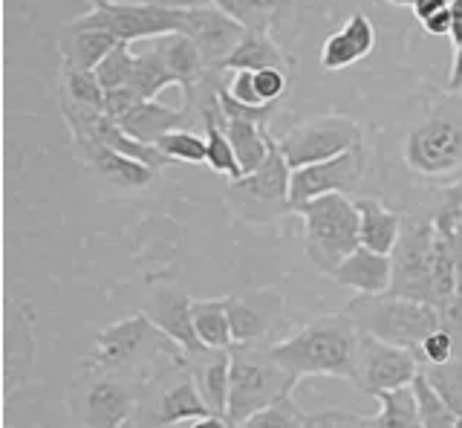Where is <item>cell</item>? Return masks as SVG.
<instances>
[{
	"label": "cell",
	"instance_id": "1",
	"mask_svg": "<svg viewBox=\"0 0 462 428\" xmlns=\"http://www.w3.org/2000/svg\"><path fill=\"white\" fill-rule=\"evenodd\" d=\"M393 284L390 293L442 307L459 290V264L433 220L404 218L393 249Z\"/></svg>",
	"mask_w": 462,
	"mask_h": 428
},
{
	"label": "cell",
	"instance_id": "2",
	"mask_svg": "<svg viewBox=\"0 0 462 428\" xmlns=\"http://www.w3.org/2000/svg\"><path fill=\"white\" fill-rule=\"evenodd\" d=\"M87 365L153 385L171 370L185 368V350L159 330L142 310L101 327L96 336V353Z\"/></svg>",
	"mask_w": 462,
	"mask_h": 428
},
{
	"label": "cell",
	"instance_id": "3",
	"mask_svg": "<svg viewBox=\"0 0 462 428\" xmlns=\"http://www.w3.org/2000/svg\"><path fill=\"white\" fill-rule=\"evenodd\" d=\"M361 330L350 312H329L318 316L300 330L269 345L272 356L278 359L292 379L307 377H332L353 379V362Z\"/></svg>",
	"mask_w": 462,
	"mask_h": 428
},
{
	"label": "cell",
	"instance_id": "4",
	"mask_svg": "<svg viewBox=\"0 0 462 428\" xmlns=\"http://www.w3.org/2000/svg\"><path fill=\"white\" fill-rule=\"evenodd\" d=\"M151 385L84 365V374L67 388V408L76 428H125Z\"/></svg>",
	"mask_w": 462,
	"mask_h": 428
},
{
	"label": "cell",
	"instance_id": "5",
	"mask_svg": "<svg viewBox=\"0 0 462 428\" xmlns=\"http://www.w3.org/2000/svg\"><path fill=\"white\" fill-rule=\"evenodd\" d=\"M346 312L356 319L358 330L387 341V345H396L411 350L419 359V348L422 341L439 330V307L422 304V302H411V298H402L393 293L384 295H358L356 302H350Z\"/></svg>",
	"mask_w": 462,
	"mask_h": 428
},
{
	"label": "cell",
	"instance_id": "6",
	"mask_svg": "<svg viewBox=\"0 0 462 428\" xmlns=\"http://www.w3.org/2000/svg\"><path fill=\"white\" fill-rule=\"evenodd\" d=\"M303 218V252L318 273L329 275L346 255L361 247L358 206L346 194H327L300 206Z\"/></svg>",
	"mask_w": 462,
	"mask_h": 428
},
{
	"label": "cell",
	"instance_id": "7",
	"mask_svg": "<svg viewBox=\"0 0 462 428\" xmlns=\"http://www.w3.org/2000/svg\"><path fill=\"white\" fill-rule=\"evenodd\" d=\"M298 379L274 359L269 348H231V391L226 420L240 425L252 414L292 396Z\"/></svg>",
	"mask_w": 462,
	"mask_h": 428
},
{
	"label": "cell",
	"instance_id": "8",
	"mask_svg": "<svg viewBox=\"0 0 462 428\" xmlns=\"http://www.w3.org/2000/svg\"><path fill=\"white\" fill-rule=\"evenodd\" d=\"M289 180H292V168H289L286 156L274 142L269 160L254 174L228 180L226 203L235 211V218L245 223H278L289 211H295L292 200H289Z\"/></svg>",
	"mask_w": 462,
	"mask_h": 428
},
{
	"label": "cell",
	"instance_id": "9",
	"mask_svg": "<svg viewBox=\"0 0 462 428\" xmlns=\"http://www.w3.org/2000/svg\"><path fill=\"white\" fill-rule=\"evenodd\" d=\"M90 9L79 15L76 26L84 30H101L119 38L122 44L134 41H153L171 33H180L182 9H159V6H142V4H113V0H90Z\"/></svg>",
	"mask_w": 462,
	"mask_h": 428
},
{
	"label": "cell",
	"instance_id": "10",
	"mask_svg": "<svg viewBox=\"0 0 462 428\" xmlns=\"http://www.w3.org/2000/svg\"><path fill=\"white\" fill-rule=\"evenodd\" d=\"M274 142H278L281 154L286 156L289 168L315 165V163L332 160V156L365 145L361 127L350 116H315V119L289 127V131Z\"/></svg>",
	"mask_w": 462,
	"mask_h": 428
},
{
	"label": "cell",
	"instance_id": "11",
	"mask_svg": "<svg viewBox=\"0 0 462 428\" xmlns=\"http://www.w3.org/2000/svg\"><path fill=\"white\" fill-rule=\"evenodd\" d=\"M419 377V359L404 348L361 333L353 362V385L358 391L382 396L387 391H399L413 385Z\"/></svg>",
	"mask_w": 462,
	"mask_h": 428
},
{
	"label": "cell",
	"instance_id": "12",
	"mask_svg": "<svg viewBox=\"0 0 462 428\" xmlns=\"http://www.w3.org/2000/svg\"><path fill=\"white\" fill-rule=\"evenodd\" d=\"M235 348H269L283 321L286 295L274 287H257L226 298Z\"/></svg>",
	"mask_w": 462,
	"mask_h": 428
},
{
	"label": "cell",
	"instance_id": "13",
	"mask_svg": "<svg viewBox=\"0 0 462 428\" xmlns=\"http://www.w3.org/2000/svg\"><path fill=\"white\" fill-rule=\"evenodd\" d=\"M404 163L428 177L462 168V116L437 113L419 125L404 145Z\"/></svg>",
	"mask_w": 462,
	"mask_h": 428
},
{
	"label": "cell",
	"instance_id": "14",
	"mask_svg": "<svg viewBox=\"0 0 462 428\" xmlns=\"http://www.w3.org/2000/svg\"><path fill=\"white\" fill-rule=\"evenodd\" d=\"M365 177V145L353 148L346 154L332 156V160L292 168V180H289V200L292 209L312 203L318 197L327 194H346Z\"/></svg>",
	"mask_w": 462,
	"mask_h": 428
},
{
	"label": "cell",
	"instance_id": "15",
	"mask_svg": "<svg viewBox=\"0 0 462 428\" xmlns=\"http://www.w3.org/2000/svg\"><path fill=\"white\" fill-rule=\"evenodd\" d=\"M180 33L188 35L199 47L202 59H206L211 73H226V64L231 59V52L237 50V44L245 35L243 26L231 15H226L223 9H217L214 4L182 9Z\"/></svg>",
	"mask_w": 462,
	"mask_h": 428
},
{
	"label": "cell",
	"instance_id": "16",
	"mask_svg": "<svg viewBox=\"0 0 462 428\" xmlns=\"http://www.w3.org/2000/svg\"><path fill=\"white\" fill-rule=\"evenodd\" d=\"M87 168L96 171V177L110 185L116 191H144L156 182L159 171L144 165L134 156H125L113 151L105 142H87V145H76Z\"/></svg>",
	"mask_w": 462,
	"mask_h": 428
},
{
	"label": "cell",
	"instance_id": "17",
	"mask_svg": "<svg viewBox=\"0 0 462 428\" xmlns=\"http://www.w3.org/2000/svg\"><path fill=\"white\" fill-rule=\"evenodd\" d=\"M214 414L202 394L197 391V385L185 368L171 370L165 377V385L153 396V425L156 428H171L177 423H194L199 417Z\"/></svg>",
	"mask_w": 462,
	"mask_h": 428
},
{
	"label": "cell",
	"instance_id": "18",
	"mask_svg": "<svg viewBox=\"0 0 462 428\" xmlns=\"http://www.w3.org/2000/svg\"><path fill=\"white\" fill-rule=\"evenodd\" d=\"M191 304L194 302L180 287H159L151 295L148 307H144V316H148L171 341H177L185 353L202 350V341L197 339V330H194Z\"/></svg>",
	"mask_w": 462,
	"mask_h": 428
},
{
	"label": "cell",
	"instance_id": "19",
	"mask_svg": "<svg viewBox=\"0 0 462 428\" xmlns=\"http://www.w3.org/2000/svg\"><path fill=\"white\" fill-rule=\"evenodd\" d=\"M329 278L338 287L356 290L358 295H384L390 293V284H393V258L367 247H358L332 269Z\"/></svg>",
	"mask_w": 462,
	"mask_h": 428
},
{
	"label": "cell",
	"instance_id": "20",
	"mask_svg": "<svg viewBox=\"0 0 462 428\" xmlns=\"http://www.w3.org/2000/svg\"><path fill=\"white\" fill-rule=\"evenodd\" d=\"M151 44L159 52V59L165 61V67L171 70V76L177 79V88H182L185 105H188L197 96V90L202 88V84L214 76L208 70V64H206V59H202L199 47L182 33H171V35H162V38H153Z\"/></svg>",
	"mask_w": 462,
	"mask_h": 428
},
{
	"label": "cell",
	"instance_id": "21",
	"mask_svg": "<svg viewBox=\"0 0 462 428\" xmlns=\"http://www.w3.org/2000/svg\"><path fill=\"white\" fill-rule=\"evenodd\" d=\"M185 370L191 374L206 405L217 417H226L231 391V350L202 348L194 353H185Z\"/></svg>",
	"mask_w": 462,
	"mask_h": 428
},
{
	"label": "cell",
	"instance_id": "22",
	"mask_svg": "<svg viewBox=\"0 0 462 428\" xmlns=\"http://www.w3.org/2000/svg\"><path fill=\"white\" fill-rule=\"evenodd\" d=\"M375 47V26L365 12H353L338 33H332L321 47L324 70H344L361 59H367Z\"/></svg>",
	"mask_w": 462,
	"mask_h": 428
},
{
	"label": "cell",
	"instance_id": "23",
	"mask_svg": "<svg viewBox=\"0 0 462 428\" xmlns=\"http://www.w3.org/2000/svg\"><path fill=\"white\" fill-rule=\"evenodd\" d=\"M194 116V107H168L156 98H148V102H139L134 110H127L125 116L119 119V125L125 131L139 139V142H148V145H156L159 139L171 131H180V127H188Z\"/></svg>",
	"mask_w": 462,
	"mask_h": 428
},
{
	"label": "cell",
	"instance_id": "24",
	"mask_svg": "<svg viewBox=\"0 0 462 428\" xmlns=\"http://www.w3.org/2000/svg\"><path fill=\"white\" fill-rule=\"evenodd\" d=\"M32 350L35 341L26 327L23 310L9 302L4 316V396H12L23 382L26 370L32 368Z\"/></svg>",
	"mask_w": 462,
	"mask_h": 428
},
{
	"label": "cell",
	"instance_id": "25",
	"mask_svg": "<svg viewBox=\"0 0 462 428\" xmlns=\"http://www.w3.org/2000/svg\"><path fill=\"white\" fill-rule=\"evenodd\" d=\"M358 206V235H361V247H367L373 252L382 255H393L399 235H402V214L393 209L382 206L375 197H361L356 200Z\"/></svg>",
	"mask_w": 462,
	"mask_h": 428
},
{
	"label": "cell",
	"instance_id": "26",
	"mask_svg": "<svg viewBox=\"0 0 462 428\" xmlns=\"http://www.w3.org/2000/svg\"><path fill=\"white\" fill-rule=\"evenodd\" d=\"M122 41L101 30H84L76 23H64L61 33V61L69 70H96Z\"/></svg>",
	"mask_w": 462,
	"mask_h": 428
},
{
	"label": "cell",
	"instance_id": "27",
	"mask_svg": "<svg viewBox=\"0 0 462 428\" xmlns=\"http://www.w3.org/2000/svg\"><path fill=\"white\" fill-rule=\"evenodd\" d=\"M223 127L231 139V148L237 154V163L243 177L254 174V171L269 160V154L274 148V139L266 134V125H257L249 119H226L223 116Z\"/></svg>",
	"mask_w": 462,
	"mask_h": 428
},
{
	"label": "cell",
	"instance_id": "28",
	"mask_svg": "<svg viewBox=\"0 0 462 428\" xmlns=\"http://www.w3.org/2000/svg\"><path fill=\"white\" fill-rule=\"evenodd\" d=\"M289 55L283 52V47L272 38V33H260V30H245L243 41L237 44V50L231 52V59L226 64V70H269V67H281L289 70Z\"/></svg>",
	"mask_w": 462,
	"mask_h": 428
},
{
	"label": "cell",
	"instance_id": "29",
	"mask_svg": "<svg viewBox=\"0 0 462 428\" xmlns=\"http://www.w3.org/2000/svg\"><path fill=\"white\" fill-rule=\"evenodd\" d=\"M211 4L235 18L243 30L272 33L292 12L295 0H211Z\"/></svg>",
	"mask_w": 462,
	"mask_h": 428
},
{
	"label": "cell",
	"instance_id": "30",
	"mask_svg": "<svg viewBox=\"0 0 462 428\" xmlns=\"http://www.w3.org/2000/svg\"><path fill=\"white\" fill-rule=\"evenodd\" d=\"M191 319H194V330H197V339L202 341V348H214V350H231V348H235L226 298H214V302H194L191 304Z\"/></svg>",
	"mask_w": 462,
	"mask_h": 428
},
{
	"label": "cell",
	"instance_id": "31",
	"mask_svg": "<svg viewBox=\"0 0 462 428\" xmlns=\"http://www.w3.org/2000/svg\"><path fill=\"white\" fill-rule=\"evenodd\" d=\"M379 399V414L370 417V428H425L419 417V403L413 385L399 391H387Z\"/></svg>",
	"mask_w": 462,
	"mask_h": 428
},
{
	"label": "cell",
	"instance_id": "32",
	"mask_svg": "<svg viewBox=\"0 0 462 428\" xmlns=\"http://www.w3.org/2000/svg\"><path fill=\"white\" fill-rule=\"evenodd\" d=\"M130 90H134L142 102H148V98H156L165 88H177V79L171 76V70L165 67V61L159 59V52L153 50V44L144 50V52H136V64H134V76H130Z\"/></svg>",
	"mask_w": 462,
	"mask_h": 428
},
{
	"label": "cell",
	"instance_id": "33",
	"mask_svg": "<svg viewBox=\"0 0 462 428\" xmlns=\"http://www.w3.org/2000/svg\"><path fill=\"white\" fill-rule=\"evenodd\" d=\"M419 374H422L430 388L454 408L457 417H462V359L459 356H454V359L445 365H419Z\"/></svg>",
	"mask_w": 462,
	"mask_h": 428
},
{
	"label": "cell",
	"instance_id": "34",
	"mask_svg": "<svg viewBox=\"0 0 462 428\" xmlns=\"http://www.w3.org/2000/svg\"><path fill=\"white\" fill-rule=\"evenodd\" d=\"M430 220L437 226V232L442 235L445 244L451 247L454 258L462 269V185L459 189H451L442 197V203Z\"/></svg>",
	"mask_w": 462,
	"mask_h": 428
},
{
	"label": "cell",
	"instance_id": "35",
	"mask_svg": "<svg viewBox=\"0 0 462 428\" xmlns=\"http://www.w3.org/2000/svg\"><path fill=\"white\" fill-rule=\"evenodd\" d=\"M413 394L419 403V417H422L425 428H459V420L454 414V408L445 403V399L430 388L428 379L419 374L413 379Z\"/></svg>",
	"mask_w": 462,
	"mask_h": 428
},
{
	"label": "cell",
	"instance_id": "36",
	"mask_svg": "<svg viewBox=\"0 0 462 428\" xmlns=\"http://www.w3.org/2000/svg\"><path fill=\"white\" fill-rule=\"evenodd\" d=\"M61 81H64L61 93L69 96L72 102H79L84 107H93V110H105L107 90L101 88L96 70H69V67H61Z\"/></svg>",
	"mask_w": 462,
	"mask_h": 428
},
{
	"label": "cell",
	"instance_id": "37",
	"mask_svg": "<svg viewBox=\"0 0 462 428\" xmlns=\"http://www.w3.org/2000/svg\"><path fill=\"white\" fill-rule=\"evenodd\" d=\"M156 148L165 154V160L171 163H191V165H206L208 156V145L206 136H199L188 127H180V131H171L162 139L156 142Z\"/></svg>",
	"mask_w": 462,
	"mask_h": 428
},
{
	"label": "cell",
	"instance_id": "38",
	"mask_svg": "<svg viewBox=\"0 0 462 428\" xmlns=\"http://www.w3.org/2000/svg\"><path fill=\"white\" fill-rule=\"evenodd\" d=\"M310 414H303L292 396L278 399L274 405L252 414L249 420H243L237 428H307Z\"/></svg>",
	"mask_w": 462,
	"mask_h": 428
},
{
	"label": "cell",
	"instance_id": "39",
	"mask_svg": "<svg viewBox=\"0 0 462 428\" xmlns=\"http://www.w3.org/2000/svg\"><path fill=\"white\" fill-rule=\"evenodd\" d=\"M134 64H136V52L130 50V44H119L105 61L96 67V76L101 81V88H105L107 93L127 88L130 76H134Z\"/></svg>",
	"mask_w": 462,
	"mask_h": 428
},
{
	"label": "cell",
	"instance_id": "40",
	"mask_svg": "<svg viewBox=\"0 0 462 428\" xmlns=\"http://www.w3.org/2000/svg\"><path fill=\"white\" fill-rule=\"evenodd\" d=\"M254 88H257V96H260V102H263V105H278L281 96L289 88V70H281V67L257 70Z\"/></svg>",
	"mask_w": 462,
	"mask_h": 428
},
{
	"label": "cell",
	"instance_id": "41",
	"mask_svg": "<svg viewBox=\"0 0 462 428\" xmlns=\"http://www.w3.org/2000/svg\"><path fill=\"white\" fill-rule=\"evenodd\" d=\"M454 359V339L448 330H433L419 348V365H445Z\"/></svg>",
	"mask_w": 462,
	"mask_h": 428
},
{
	"label": "cell",
	"instance_id": "42",
	"mask_svg": "<svg viewBox=\"0 0 462 428\" xmlns=\"http://www.w3.org/2000/svg\"><path fill=\"white\" fill-rule=\"evenodd\" d=\"M439 321H442V330H448L454 339V356L462 359V290H457L439 307Z\"/></svg>",
	"mask_w": 462,
	"mask_h": 428
},
{
	"label": "cell",
	"instance_id": "43",
	"mask_svg": "<svg viewBox=\"0 0 462 428\" xmlns=\"http://www.w3.org/2000/svg\"><path fill=\"white\" fill-rule=\"evenodd\" d=\"M310 420L315 428H370V417H361V414L341 411V408L315 411L310 414Z\"/></svg>",
	"mask_w": 462,
	"mask_h": 428
},
{
	"label": "cell",
	"instance_id": "44",
	"mask_svg": "<svg viewBox=\"0 0 462 428\" xmlns=\"http://www.w3.org/2000/svg\"><path fill=\"white\" fill-rule=\"evenodd\" d=\"M113 4H142V6H159V9H194V6H208L211 0H113Z\"/></svg>",
	"mask_w": 462,
	"mask_h": 428
},
{
	"label": "cell",
	"instance_id": "45",
	"mask_svg": "<svg viewBox=\"0 0 462 428\" xmlns=\"http://www.w3.org/2000/svg\"><path fill=\"white\" fill-rule=\"evenodd\" d=\"M422 26H425V33H428V35H451V6L442 9V12H437V15L428 18Z\"/></svg>",
	"mask_w": 462,
	"mask_h": 428
},
{
	"label": "cell",
	"instance_id": "46",
	"mask_svg": "<svg viewBox=\"0 0 462 428\" xmlns=\"http://www.w3.org/2000/svg\"><path fill=\"white\" fill-rule=\"evenodd\" d=\"M451 4H448V0H413L411 4V9H413V15L419 18V21H428V18H433L437 15V12H442V9H448Z\"/></svg>",
	"mask_w": 462,
	"mask_h": 428
},
{
	"label": "cell",
	"instance_id": "47",
	"mask_svg": "<svg viewBox=\"0 0 462 428\" xmlns=\"http://www.w3.org/2000/svg\"><path fill=\"white\" fill-rule=\"evenodd\" d=\"M451 41L454 47L462 44V0H451Z\"/></svg>",
	"mask_w": 462,
	"mask_h": 428
},
{
	"label": "cell",
	"instance_id": "48",
	"mask_svg": "<svg viewBox=\"0 0 462 428\" xmlns=\"http://www.w3.org/2000/svg\"><path fill=\"white\" fill-rule=\"evenodd\" d=\"M448 90L451 93L462 90V44L454 52V67H451V79H448Z\"/></svg>",
	"mask_w": 462,
	"mask_h": 428
},
{
	"label": "cell",
	"instance_id": "49",
	"mask_svg": "<svg viewBox=\"0 0 462 428\" xmlns=\"http://www.w3.org/2000/svg\"><path fill=\"white\" fill-rule=\"evenodd\" d=\"M188 428H235L231 425L226 417H217V414H208V417H199V420H194Z\"/></svg>",
	"mask_w": 462,
	"mask_h": 428
},
{
	"label": "cell",
	"instance_id": "50",
	"mask_svg": "<svg viewBox=\"0 0 462 428\" xmlns=\"http://www.w3.org/2000/svg\"><path fill=\"white\" fill-rule=\"evenodd\" d=\"M387 4H393V6H411L413 0H387Z\"/></svg>",
	"mask_w": 462,
	"mask_h": 428
},
{
	"label": "cell",
	"instance_id": "51",
	"mask_svg": "<svg viewBox=\"0 0 462 428\" xmlns=\"http://www.w3.org/2000/svg\"><path fill=\"white\" fill-rule=\"evenodd\" d=\"M307 428H315V425H312V420H307Z\"/></svg>",
	"mask_w": 462,
	"mask_h": 428
},
{
	"label": "cell",
	"instance_id": "52",
	"mask_svg": "<svg viewBox=\"0 0 462 428\" xmlns=\"http://www.w3.org/2000/svg\"><path fill=\"white\" fill-rule=\"evenodd\" d=\"M459 428H462V420H459Z\"/></svg>",
	"mask_w": 462,
	"mask_h": 428
}]
</instances>
